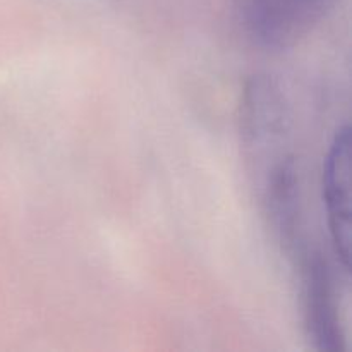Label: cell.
<instances>
[{
    "label": "cell",
    "instance_id": "6da1fadb",
    "mask_svg": "<svg viewBox=\"0 0 352 352\" xmlns=\"http://www.w3.org/2000/svg\"><path fill=\"white\" fill-rule=\"evenodd\" d=\"M333 0H243L241 24L265 50H287L308 38L329 16Z\"/></svg>",
    "mask_w": 352,
    "mask_h": 352
},
{
    "label": "cell",
    "instance_id": "7a4b0ae2",
    "mask_svg": "<svg viewBox=\"0 0 352 352\" xmlns=\"http://www.w3.org/2000/svg\"><path fill=\"white\" fill-rule=\"evenodd\" d=\"M289 119L287 102L277 82L268 76H254L244 88L241 102L244 146L256 157L270 153L275 158L289 133Z\"/></svg>",
    "mask_w": 352,
    "mask_h": 352
},
{
    "label": "cell",
    "instance_id": "3957f363",
    "mask_svg": "<svg viewBox=\"0 0 352 352\" xmlns=\"http://www.w3.org/2000/svg\"><path fill=\"white\" fill-rule=\"evenodd\" d=\"M323 201L337 258L346 270L351 261V129L340 127L323 164Z\"/></svg>",
    "mask_w": 352,
    "mask_h": 352
},
{
    "label": "cell",
    "instance_id": "277c9868",
    "mask_svg": "<svg viewBox=\"0 0 352 352\" xmlns=\"http://www.w3.org/2000/svg\"><path fill=\"white\" fill-rule=\"evenodd\" d=\"M301 267L305 318L309 339L322 352L344 351V332L329 265L322 254L313 253L305 254Z\"/></svg>",
    "mask_w": 352,
    "mask_h": 352
},
{
    "label": "cell",
    "instance_id": "5b68a950",
    "mask_svg": "<svg viewBox=\"0 0 352 352\" xmlns=\"http://www.w3.org/2000/svg\"><path fill=\"white\" fill-rule=\"evenodd\" d=\"M299 175L292 155H285L267 170L265 205L278 241L289 253H301V198Z\"/></svg>",
    "mask_w": 352,
    "mask_h": 352
}]
</instances>
